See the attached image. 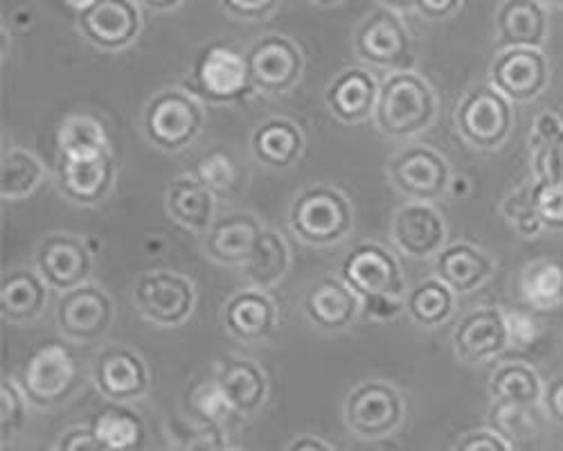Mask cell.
<instances>
[{
	"label": "cell",
	"mask_w": 563,
	"mask_h": 451,
	"mask_svg": "<svg viewBox=\"0 0 563 451\" xmlns=\"http://www.w3.org/2000/svg\"><path fill=\"white\" fill-rule=\"evenodd\" d=\"M341 278L361 298L369 321H393L406 311V276L397 255L379 242L356 244L341 262Z\"/></svg>",
	"instance_id": "obj_1"
},
{
	"label": "cell",
	"mask_w": 563,
	"mask_h": 451,
	"mask_svg": "<svg viewBox=\"0 0 563 451\" xmlns=\"http://www.w3.org/2000/svg\"><path fill=\"white\" fill-rule=\"evenodd\" d=\"M438 118V96L433 86L415 70L388 73L382 81L374 124L393 141L415 139L433 127Z\"/></svg>",
	"instance_id": "obj_2"
},
{
	"label": "cell",
	"mask_w": 563,
	"mask_h": 451,
	"mask_svg": "<svg viewBox=\"0 0 563 451\" xmlns=\"http://www.w3.org/2000/svg\"><path fill=\"white\" fill-rule=\"evenodd\" d=\"M183 88L199 102L217 107L244 105L257 94L251 81L246 53L225 41H212L201 48L183 79Z\"/></svg>",
	"instance_id": "obj_3"
},
{
	"label": "cell",
	"mask_w": 563,
	"mask_h": 451,
	"mask_svg": "<svg viewBox=\"0 0 563 451\" xmlns=\"http://www.w3.org/2000/svg\"><path fill=\"white\" fill-rule=\"evenodd\" d=\"M287 219L298 242L313 249H330L350 238L354 229V206L343 190L313 184L294 197Z\"/></svg>",
	"instance_id": "obj_4"
},
{
	"label": "cell",
	"mask_w": 563,
	"mask_h": 451,
	"mask_svg": "<svg viewBox=\"0 0 563 451\" xmlns=\"http://www.w3.org/2000/svg\"><path fill=\"white\" fill-rule=\"evenodd\" d=\"M81 369L64 341L41 343L25 359L19 384L34 409H57L81 388Z\"/></svg>",
	"instance_id": "obj_5"
},
{
	"label": "cell",
	"mask_w": 563,
	"mask_h": 451,
	"mask_svg": "<svg viewBox=\"0 0 563 451\" xmlns=\"http://www.w3.org/2000/svg\"><path fill=\"white\" fill-rule=\"evenodd\" d=\"M206 127L203 102L185 88H165L156 94L143 116L147 141L167 154H178L190 147Z\"/></svg>",
	"instance_id": "obj_6"
},
{
	"label": "cell",
	"mask_w": 563,
	"mask_h": 451,
	"mask_svg": "<svg viewBox=\"0 0 563 451\" xmlns=\"http://www.w3.org/2000/svg\"><path fill=\"white\" fill-rule=\"evenodd\" d=\"M453 120L460 139L468 147L496 152L514 131V102L492 84L476 86L457 102Z\"/></svg>",
	"instance_id": "obj_7"
},
{
	"label": "cell",
	"mask_w": 563,
	"mask_h": 451,
	"mask_svg": "<svg viewBox=\"0 0 563 451\" xmlns=\"http://www.w3.org/2000/svg\"><path fill=\"white\" fill-rule=\"evenodd\" d=\"M343 418L354 436L363 440H379L401 427L406 418V402L393 384L367 380L347 393Z\"/></svg>",
	"instance_id": "obj_8"
},
{
	"label": "cell",
	"mask_w": 563,
	"mask_h": 451,
	"mask_svg": "<svg viewBox=\"0 0 563 451\" xmlns=\"http://www.w3.org/2000/svg\"><path fill=\"white\" fill-rule=\"evenodd\" d=\"M133 305L145 321L161 328H178L190 321L197 307V289L176 271H150L133 287Z\"/></svg>",
	"instance_id": "obj_9"
},
{
	"label": "cell",
	"mask_w": 563,
	"mask_h": 451,
	"mask_svg": "<svg viewBox=\"0 0 563 451\" xmlns=\"http://www.w3.org/2000/svg\"><path fill=\"white\" fill-rule=\"evenodd\" d=\"M251 81L262 96H285L305 75V55L300 45L285 34H264L246 51Z\"/></svg>",
	"instance_id": "obj_10"
},
{
	"label": "cell",
	"mask_w": 563,
	"mask_h": 451,
	"mask_svg": "<svg viewBox=\"0 0 563 451\" xmlns=\"http://www.w3.org/2000/svg\"><path fill=\"white\" fill-rule=\"evenodd\" d=\"M354 53L363 64L388 73L412 70L410 34L399 14L388 8H379L358 23Z\"/></svg>",
	"instance_id": "obj_11"
},
{
	"label": "cell",
	"mask_w": 563,
	"mask_h": 451,
	"mask_svg": "<svg viewBox=\"0 0 563 451\" xmlns=\"http://www.w3.org/2000/svg\"><path fill=\"white\" fill-rule=\"evenodd\" d=\"M388 180L408 201H429L444 197L451 186V165L433 147L410 145L399 150L386 165Z\"/></svg>",
	"instance_id": "obj_12"
},
{
	"label": "cell",
	"mask_w": 563,
	"mask_h": 451,
	"mask_svg": "<svg viewBox=\"0 0 563 451\" xmlns=\"http://www.w3.org/2000/svg\"><path fill=\"white\" fill-rule=\"evenodd\" d=\"M57 330L66 341L92 343L100 341L113 326L115 302L96 283H84L62 294L57 302Z\"/></svg>",
	"instance_id": "obj_13"
},
{
	"label": "cell",
	"mask_w": 563,
	"mask_h": 451,
	"mask_svg": "<svg viewBox=\"0 0 563 451\" xmlns=\"http://www.w3.org/2000/svg\"><path fill=\"white\" fill-rule=\"evenodd\" d=\"M90 375L100 395L118 404H131L152 388L147 361L126 345L102 348L92 359Z\"/></svg>",
	"instance_id": "obj_14"
},
{
	"label": "cell",
	"mask_w": 563,
	"mask_h": 451,
	"mask_svg": "<svg viewBox=\"0 0 563 451\" xmlns=\"http://www.w3.org/2000/svg\"><path fill=\"white\" fill-rule=\"evenodd\" d=\"M489 84L514 105L537 100L550 84V64L541 48H505L489 68Z\"/></svg>",
	"instance_id": "obj_15"
},
{
	"label": "cell",
	"mask_w": 563,
	"mask_h": 451,
	"mask_svg": "<svg viewBox=\"0 0 563 451\" xmlns=\"http://www.w3.org/2000/svg\"><path fill=\"white\" fill-rule=\"evenodd\" d=\"M79 34L104 53H120L133 45L143 32V14L135 0H98L77 14Z\"/></svg>",
	"instance_id": "obj_16"
},
{
	"label": "cell",
	"mask_w": 563,
	"mask_h": 451,
	"mask_svg": "<svg viewBox=\"0 0 563 451\" xmlns=\"http://www.w3.org/2000/svg\"><path fill=\"white\" fill-rule=\"evenodd\" d=\"M34 268L51 289L66 294L88 283L92 274V253L86 238L53 233L38 242L34 251Z\"/></svg>",
	"instance_id": "obj_17"
},
{
	"label": "cell",
	"mask_w": 563,
	"mask_h": 451,
	"mask_svg": "<svg viewBox=\"0 0 563 451\" xmlns=\"http://www.w3.org/2000/svg\"><path fill=\"white\" fill-rule=\"evenodd\" d=\"M453 350L468 366H481L511 345L507 314L500 307L466 311L453 330Z\"/></svg>",
	"instance_id": "obj_18"
},
{
	"label": "cell",
	"mask_w": 563,
	"mask_h": 451,
	"mask_svg": "<svg viewBox=\"0 0 563 451\" xmlns=\"http://www.w3.org/2000/svg\"><path fill=\"white\" fill-rule=\"evenodd\" d=\"M118 184V165L113 152L92 158L62 156L57 161V188L75 206L92 208L104 204Z\"/></svg>",
	"instance_id": "obj_19"
},
{
	"label": "cell",
	"mask_w": 563,
	"mask_h": 451,
	"mask_svg": "<svg viewBox=\"0 0 563 451\" xmlns=\"http://www.w3.org/2000/svg\"><path fill=\"white\" fill-rule=\"evenodd\" d=\"M390 235L408 257L429 260L446 246V219L429 201H408L395 210Z\"/></svg>",
	"instance_id": "obj_20"
},
{
	"label": "cell",
	"mask_w": 563,
	"mask_h": 451,
	"mask_svg": "<svg viewBox=\"0 0 563 451\" xmlns=\"http://www.w3.org/2000/svg\"><path fill=\"white\" fill-rule=\"evenodd\" d=\"M382 81L369 73V68L352 66L334 77L324 90V105L343 124H361L374 118L379 102Z\"/></svg>",
	"instance_id": "obj_21"
},
{
	"label": "cell",
	"mask_w": 563,
	"mask_h": 451,
	"mask_svg": "<svg viewBox=\"0 0 563 451\" xmlns=\"http://www.w3.org/2000/svg\"><path fill=\"white\" fill-rule=\"evenodd\" d=\"M307 319L322 332H343L361 316V298L343 278L320 276L305 294Z\"/></svg>",
	"instance_id": "obj_22"
},
{
	"label": "cell",
	"mask_w": 563,
	"mask_h": 451,
	"mask_svg": "<svg viewBox=\"0 0 563 451\" xmlns=\"http://www.w3.org/2000/svg\"><path fill=\"white\" fill-rule=\"evenodd\" d=\"M221 323L232 339L242 343H260L277 328V307L264 289H242L225 300Z\"/></svg>",
	"instance_id": "obj_23"
},
{
	"label": "cell",
	"mask_w": 563,
	"mask_h": 451,
	"mask_svg": "<svg viewBox=\"0 0 563 451\" xmlns=\"http://www.w3.org/2000/svg\"><path fill=\"white\" fill-rule=\"evenodd\" d=\"M264 231L260 219L249 210H234L217 217L206 233V255L221 266H244Z\"/></svg>",
	"instance_id": "obj_24"
},
{
	"label": "cell",
	"mask_w": 563,
	"mask_h": 451,
	"mask_svg": "<svg viewBox=\"0 0 563 451\" xmlns=\"http://www.w3.org/2000/svg\"><path fill=\"white\" fill-rule=\"evenodd\" d=\"M165 210L183 231L206 235L217 219V195L197 176L180 174L167 184Z\"/></svg>",
	"instance_id": "obj_25"
},
{
	"label": "cell",
	"mask_w": 563,
	"mask_h": 451,
	"mask_svg": "<svg viewBox=\"0 0 563 451\" xmlns=\"http://www.w3.org/2000/svg\"><path fill=\"white\" fill-rule=\"evenodd\" d=\"M496 45L505 48H543L548 38V10L541 0H503L496 16Z\"/></svg>",
	"instance_id": "obj_26"
},
{
	"label": "cell",
	"mask_w": 563,
	"mask_h": 451,
	"mask_svg": "<svg viewBox=\"0 0 563 451\" xmlns=\"http://www.w3.org/2000/svg\"><path fill=\"white\" fill-rule=\"evenodd\" d=\"M48 294L51 287L36 268L19 266L5 271L0 280V316L12 326L34 323L48 307Z\"/></svg>",
	"instance_id": "obj_27"
},
{
	"label": "cell",
	"mask_w": 563,
	"mask_h": 451,
	"mask_svg": "<svg viewBox=\"0 0 563 451\" xmlns=\"http://www.w3.org/2000/svg\"><path fill=\"white\" fill-rule=\"evenodd\" d=\"M307 139L300 124L287 116H273L260 122L251 135L253 156L271 167L287 169L298 163L305 154Z\"/></svg>",
	"instance_id": "obj_28"
},
{
	"label": "cell",
	"mask_w": 563,
	"mask_h": 451,
	"mask_svg": "<svg viewBox=\"0 0 563 451\" xmlns=\"http://www.w3.org/2000/svg\"><path fill=\"white\" fill-rule=\"evenodd\" d=\"M496 274V262L478 246L468 242L446 244L435 255V276L457 296L472 294Z\"/></svg>",
	"instance_id": "obj_29"
},
{
	"label": "cell",
	"mask_w": 563,
	"mask_h": 451,
	"mask_svg": "<svg viewBox=\"0 0 563 451\" xmlns=\"http://www.w3.org/2000/svg\"><path fill=\"white\" fill-rule=\"evenodd\" d=\"M217 382L238 416H253L260 411L268 395L264 371L249 359H223L217 371Z\"/></svg>",
	"instance_id": "obj_30"
},
{
	"label": "cell",
	"mask_w": 563,
	"mask_h": 451,
	"mask_svg": "<svg viewBox=\"0 0 563 451\" xmlns=\"http://www.w3.org/2000/svg\"><path fill=\"white\" fill-rule=\"evenodd\" d=\"M532 174L537 180L563 184V120L543 111L537 116L530 131Z\"/></svg>",
	"instance_id": "obj_31"
},
{
	"label": "cell",
	"mask_w": 563,
	"mask_h": 451,
	"mask_svg": "<svg viewBox=\"0 0 563 451\" xmlns=\"http://www.w3.org/2000/svg\"><path fill=\"white\" fill-rule=\"evenodd\" d=\"M291 251L279 231L264 229L249 262L242 266L244 278L257 289H271L289 274Z\"/></svg>",
	"instance_id": "obj_32"
},
{
	"label": "cell",
	"mask_w": 563,
	"mask_h": 451,
	"mask_svg": "<svg viewBox=\"0 0 563 451\" xmlns=\"http://www.w3.org/2000/svg\"><path fill=\"white\" fill-rule=\"evenodd\" d=\"M543 388L545 384L539 373L523 361H509V364L498 366L489 377L492 404L537 409L543 399Z\"/></svg>",
	"instance_id": "obj_33"
},
{
	"label": "cell",
	"mask_w": 563,
	"mask_h": 451,
	"mask_svg": "<svg viewBox=\"0 0 563 451\" xmlns=\"http://www.w3.org/2000/svg\"><path fill=\"white\" fill-rule=\"evenodd\" d=\"M455 292L438 276L421 280L406 294V316L419 328H440L455 311Z\"/></svg>",
	"instance_id": "obj_34"
},
{
	"label": "cell",
	"mask_w": 563,
	"mask_h": 451,
	"mask_svg": "<svg viewBox=\"0 0 563 451\" xmlns=\"http://www.w3.org/2000/svg\"><path fill=\"white\" fill-rule=\"evenodd\" d=\"M96 436L115 451H140L145 444V422L126 404L111 402L92 416L88 425Z\"/></svg>",
	"instance_id": "obj_35"
},
{
	"label": "cell",
	"mask_w": 563,
	"mask_h": 451,
	"mask_svg": "<svg viewBox=\"0 0 563 451\" xmlns=\"http://www.w3.org/2000/svg\"><path fill=\"white\" fill-rule=\"evenodd\" d=\"M57 147L62 156L92 158L111 152L104 122L90 113H73L57 129Z\"/></svg>",
	"instance_id": "obj_36"
},
{
	"label": "cell",
	"mask_w": 563,
	"mask_h": 451,
	"mask_svg": "<svg viewBox=\"0 0 563 451\" xmlns=\"http://www.w3.org/2000/svg\"><path fill=\"white\" fill-rule=\"evenodd\" d=\"M45 178V167L38 156L23 147H8L0 161V197L19 201L32 197Z\"/></svg>",
	"instance_id": "obj_37"
},
{
	"label": "cell",
	"mask_w": 563,
	"mask_h": 451,
	"mask_svg": "<svg viewBox=\"0 0 563 451\" xmlns=\"http://www.w3.org/2000/svg\"><path fill=\"white\" fill-rule=\"evenodd\" d=\"M521 298L534 309L563 305V262L554 257L532 260L521 274Z\"/></svg>",
	"instance_id": "obj_38"
},
{
	"label": "cell",
	"mask_w": 563,
	"mask_h": 451,
	"mask_svg": "<svg viewBox=\"0 0 563 451\" xmlns=\"http://www.w3.org/2000/svg\"><path fill=\"white\" fill-rule=\"evenodd\" d=\"M192 176H197L206 188L214 195H234L242 186V169L234 163V158L225 150H212L203 154L192 165Z\"/></svg>",
	"instance_id": "obj_39"
},
{
	"label": "cell",
	"mask_w": 563,
	"mask_h": 451,
	"mask_svg": "<svg viewBox=\"0 0 563 451\" xmlns=\"http://www.w3.org/2000/svg\"><path fill=\"white\" fill-rule=\"evenodd\" d=\"M532 409L526 406H503L492 404L489 409V425L494 431H498L516 451L523 447L530 449L537 438V425L532 420Z\"/></svg>",
	"instance_id": "obj_40"
},
{
	"label": "cell",
	"mask_w": 563,
	"mask_h": 451,
	"mask_svg": "<svg viewBox=\"0 0 563 451\" xmlns=\"http://www.w3.org/2000/svg\"><path fill=\"white\" fill-rule=\"evenodd\" d=\"M500 215L511 226V229L519 233V235H523V238H539L545 231L539 215H537V210H534V204H532L530 184L521 186L519 190L509 193L503 199Z\"/></svg>",
	"instance_id": "obj_41"
},
{
	"label": "cell",
	"mask_w": 563,
	"mask_h": 451,
	"mask_svg": "<svg viewBox=\"0 0 563 451\" xmlns=\"http://www.w3.org/2000/svg\"><path fill=\"white\" fill-rule=\"evenodd\" d=\"M27 397L14 380L0 382V433H3V442L14 440L27 420Z\"/></svg>",
	"instance_id": "obj_42"
},
{
	"label": "cell",
	"mask_w": 563,
	"mask_h": 451,
	"mask_svg": "<svg viewBox=\"0 0 563 451\" xmlns=\"http://www.w3.org/2000/svg\"><path fill=\"white\" fill-rule=\"evenodd\" d=\"M190 409L197 416L199 425H221L223 427V422H228L232 416H238L230 406L228 397L223 395L217 380L199 386L192 393Z\"/></svg>",
	"instance_id": "obj_43"
},
{
	"label": "cell",
	"mask_w": 563,
	"mask_h": 451,
	"mask_svg": "<svg viewBox=\"0 0 563 451\" xmlns=\"http://www.w3.org/2000/svg\"><path fill=\"white\" fill-rule=\"evenodd\" d=\"M532 204L545 231H563V184L530 180Z\"/></svg>",
	"instance_id": "obj_44"
},
{
	"label": "cell",
	"mask_w": 563,
	"mask_h": 451,
	"mask_svg": "<svg viewBox=\"0 0 563 451\" xmlns=\"http://www.w3.org/2000/svg\"><path fill=\"white\" fill-rule=\"evenodd\" d=\"M219 6L230 19L260 23L271 19L279 10L282 0H219Z\"/></svg>",
	"instance_id": "obj_45"
},
{
	"label": "cell",
	"mask_w": 563,
	"mask_h": 451,
	"mask_svg": "<svg viewBox=\"0 0 563 451\" xmlns=\"http://www.w3.org/2000/svg\"><path fill=\"white\" fill-rule=\"evenodd\" d=\"M178 451H225V431L221 425H199L187 431Z\"/></svg>",
	"instance_id": "obj_46"
},
{
	"label": "cell",
	"mask_w": 563,
	"mask_h": 451,
	"mask_svg": "<svg viewBox=\"0 0 563 451\" xmlns=\"http://www.w3.org/2000/svg\"><path fill=\"white\" fill-rule=\"evenodd\" d=\"M453 451H516L498 431L489 429H476L464 433Z\"/></svg>",
	"instance_id": "obj_47"
},
{
	"label": "cell",
	"mask_w": 563,
	"mask_h": 451,
	"mask_svg": "<svg viewBox=\"0 0 563 451\" xmlns=\"http://www.w3.org/2000/svg\"><path fill=\"white\" fill-rule=\"evenodd\" d=\"M55 451H115L107 447L90 427H70L57 440Z\"/></svg>",
	"instance_id": "obj_48"
},
{
	"label": "cell",
	"mask_w": 563,
	"mask_h": 451,
	"mask_svg": "<svg viewBox=\"0 0 563 451\" xmlns=\"http://www.w3.org/2000/svg\"><path fill=\"white\" fill-rule=\"evenodd\" d=\"M541 406L545 416L556 422L559 427H563V375L550 380L543 388V399Z\"/></svg>",
	"instance_id": "obj_49"
},
{
	"label": "cell",
	"mask_w": 563,
	"mask_h": 451,
	"mask_svg": "<svg viewBox=\"0 0 563 451\" xmlns=\"http://www.w3.org/2000/svg\"><path fill=\"white\" fill-rule=\"evenodd\" d=\"M462 3L464 0H417L415 12L427 21H444L451 19Z\"/></svg>",
	"instance_id": "obj_50"
},
{
	"label": "cell",
	"mask_w": 563,
	"mask_h": 451,
	"mask_svg": "<svg viewBox=\"0 0 563 451\" xmlns=\"http://www.w3.org/2000/svg\"><path fill=\"white\" fill-rule=\"evenodd\" d=\"M509 321V334H511V343L514 345H528L530 341H534V323L523 314H507Z\"/></svg>",
	"instance_id": "obj_51"
},
{
	"label": "cell",
	"mask_w": 563,
	"mask_h": 451,
	"mask_svg": "<svg viewBox=\"0 0 563 451\" xmlns=\"http://www.w3.org/2000/svg\"><path fill=\"white\" fill-rule=\"evenodd\" d=\"M285 451H336V449L330 447V444H327V442L320 440V438L300 436V438H296Z\"/></svg>",
	"instance_id": "obj_52"
},
{
	"label": "cell",
	"mask_w": 563,
	"mask_h": 451,
	"mask_svg": "<svg viewBox=\"0 0 563 451\" xmlns=\"http://www.w3.org/2000/svg\"><path fill=\"white\" fill-rule=\"evenodd\" d=\"M135 3L150 12H172L180 8L185 0H135Z\"/></svg>",
	"instance_id": "obj_53"
},
{
	"label": "cell",
	"mask_w": 563,
	"mask_h": 451,
	"mask_svg": "<svg viewBox=\"0 0 563 451\" xmlns=\"http://www.w3.org/2000/svg\"><path fill=\"white\" fill-rule=\"evenodd\" d=\"M377 3H379L382 8H388V10L397 12V14L415 12V8H417V0H377Z\"/></svg>",
	"instance_id": "obj_54"
},
{
	"label": "cell",
	"mask_w": 563,
	"mask_h": 451,
	"mask_svg": "<svg viewBox=\"0 0 563 451\" xmlns=\"http://www.w3.org/2000/svg\"><path fill=\"white\" fill-rule=\"evenodd\" d=\"M449 193H453V197H466L468 193H472V186H468V180L464 176H460V178L453 176Z\"/></svg>",
	"instance_id": "obj_55"
},
{
	"label": "cell",
	"mask_w": 563,
	"mask_h": 451,
	"mask_svg": "<svg viewBox=\"0 0 563 451\" xmlns=\"http://www.w3.org/2000/svg\"><path fill=\"white\" fill-rule=\"evenodd\" d=\"M96 3H98V0H64V6H66L68 10H73L75 14L86 12L88 8H92Z\"/></svg>",
	"instance_id": "obj_56"
},
{
	"label": "cell",
	"mask_w": 563,
	"mask_h": 451,
	"mask_svg": "<svg viewBox=\"0 0 563 451\" xmlns=\"http://www.w3.org/2000/svg\"><path fill=\"white\" fill-rule=\"evenodd\" d=\"M309 3H313L318 8H334V6H341L343 0H309Z\"/></svg>",
	"instance_id": "obj_57"
},
{
	"label": "cell",
	"mask_w": 563,
	"mask_h": 451,
	"mask_svg": "<svg viewBox=\"0 0 563 451\" xmlns=\"http://www.w3.org/2000/svg\"><path fill=\"white\" fill-rule=\"evenodd\" d=\"M543 3L550 8H563V0H543Z\"/></svg>",
	"instance_id": "obj_58"
}]
</instances>
